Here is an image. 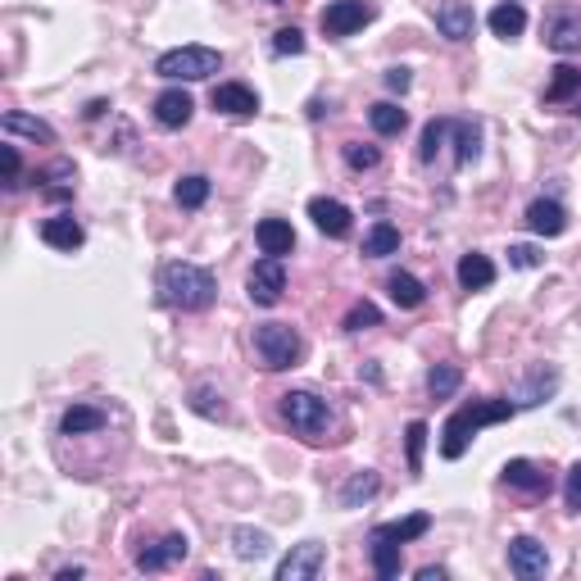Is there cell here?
Returning <instances> with one entry per match:
<instances>
[{
	"label": "cell",
	"mask_w": 581,
	"mask_h": 581,
	"mask_svg": "<svg viewBox=\"0 0 581 581\" xmlns=\"http://www.w3.org/2000/svg\"><path fill=\"white\" fill-rule=\"evenodd\" d=\"M218 296V282L209 268L200 264H187V259H173V264L159 268V300L173 309H182V314H200V309H209Z\"/></svg>",
	"instance_id": "cell-1"
},
{
	"label": "cell",
	"mask_w": 581,
	"mask_h": 581,
	"mask_svg": "<svg viewBox=\"0 0 581 581\" xmlns=\"http://www.w3.org/2000/svg\"><path fill=\"white\" fill-rule=\"evenodd\" d=\"M513 414H518V404H513V400H473V404H463V409H454V414L445 418V427H441V454H445V459H463V450L473 445V436L482 432V427L509 423Z\"/></svg>",
	"instance_id": "cell-2"
},
{
	"label": "cell",
	"mask_w": 581,
	"mask_h": 581,
	"mask_svg": "<svg viewBox=\"0 0 581 581\" xmlns=\"http://www.w3.org/2000/svg\"><path fill=\"white\" fill-rule=\"evenodd\" d=\"M277 409H282V423L309 445H318L327 436V427H332V404L314 391H286Z\"/></svg>",
	"instance_id": "cell-3"
},
{
	"label": "cell",
	"mask_w": 581,
	"mask_h": 581,
	"mask_svg": "<svg viewBox=\"0 0 581 581\" xmlns=\"http://www.w3.org/2000/svg\"><path fill=\"white\" fill-rule=\"evenodd\" d=\"M255 355L268 373H286L305 359V341H300L296 327L286 323H259L255 327Z\"/></svg>",
	"instance_id": "cell-4"
},
{
	"label": "cell",
	"mask_w": 581,
	"mask_h": 581,
	"mask_svg": "<svg viewBox=\"0 0 581 581\" xmlns=\"http://www.w3.org/2000/svg\"><path fill=\"white\" fill-rule=\"evenodd\" d=\"M223 69V55L214 46H178L155 60V73L168 82H205Z\"/></svg>",
	"instance_id": "cell-5"
},
{
	"label": "cell",
	"mask_w": 581,
	"mask_h": 581,
	"mask_svg": "<svg viewBox=\"0 0 581 581\" xmlns=\"http://www.w3.org/2000/svg\"><path fill=\"white\" fill-rule=\"evenodd\" d=\"M377 19V10H373V0H332L323 14H318V23H323V32L327 37H355L359 28H368V23Z\"/></svg>",
	"instance_id": "cell-6"
},
{
	"label": "cell",
	"mask_w": 581,
	"mask_h": 581,
	"mask_svg": "<svg viewBox=\"0 0 581 581\" xmlns=\"http://www.w3.org/2000/svg\"><path fill=\"white\" fill-rule=\"evenodd\" d=\"M545 46L554 55H577L581 50V10L577 5H554L545 14Z\"/></svg>",
	"instance_id": "cell-7"
},
{
	"label": "cell",
	"mask_w": 581,
	"mask_h": 581,
	"mask_svg": "<svg viewBox=\"0 0 581 581\" xmlns=\"http://www.w3.org/2000/svg\"><path fill=\"white\" fill-rule=\"evenodd\" d=\"M246 291H250V300H255L259 309H273L277 300H282V291H286V268H282V259H273V255H264L255 268H250V277H246Z\"/></svg>",
	"instance_id": "cell-8"
},
{
	"label": "cell",
	"mask_w": 581,
	"mask_h": 581,
	"mask_svg": "<svg viewBox=\"0 0 581 581\" xmlns=\"http://www.w3.org/2000/svg\"><path fill=\"white\" fill-rule=\"evenodd\" d=\"M504 486L518 491V495H532V500H545L550 486H554V477H550V468L536 463V459H509L504 463Z\"/></svg>",
	"instance_id": "cell-9"
},
{
	"label": "cell",
	"mask_w": 581,
	"mask_h": 581,
	"mask_svg": "<svg viewBox=\"0 0 581 581\" xmlns=\"http://www.w3.org/2000/svg\"><path fill=\"white\" fill-rule=\"evenodd\" d=\"M509 572L522 581H541L550 572V550L536 536H513L509 541Z\"/></svg>",
	"instance_id": "cell-10"
},
{
	"label": "cell",
	"mask_w": 581,
	"mask_h": 581,
	"mask_svg": "<svg viewBox=\"0 0 581 581\" xmlns=\"http://www.w3.org/2000/svg\"><path fill=\"white\" fill-rule=\"evenodd\" d=\"M323 568H327V545L305 541V545H296V550L277 563V581H314Z\"/></svg>",
	"instance_id": "cell-11"
},
{
	"label": "cell",
	"mask_w": 581,
	"mask_h": 581,
	"mask_svg": "<svg viewBox=\"0 0 581 581\" xmlns=\"http://www.w3.org/2000/svg\"><path fill=\"white\" fill-rule=\"evenodd\" d=\"M187 550H191L187 536L168 532V536H159V541H150L146 550H137V572H164V568L187 559Z\"/></svg>",
	"instance_id": "cell-12"
},
{
	"label": "cell",
	"mask_w": 581,
	"mask_h": 581,
	"mask_svg": "<svg viewBox=\"0 0 581 581\" xmlns=\"http://www.w3.org/2000/svg\"><path fill=\"white\" fill-rule=\"evenodd\" d=\"M309 218H314V227L323 232V237H332V241L350 237V227H355V214H350L341 200H332V196H314V200H309Z\"/></svg>",
	"instance_id": "cell-13"
},
{
	"label": "cell",
	"mask_w": 581,
	"mask_h": 581,
	"mask_svg": "<svg viewBox=\"0 0 581 581\" xmlns=\"http://www.w3.org/2000/svg\"><path fill=\"white\" fill-rule=\"evenodd\" d=\"M477 28V14L468 0H441L436 5V32H441L445 41H468Z\"/></svg>",
	"instance_id": "cell-14"
},
{
	"label": "cell",
	"mask_w": 581,
	"mask_h": 581,
	"mask_svg": "<svg viewBox=\"0 0 581 581\" xmlns=\"http://www.w3.org/2000/svg\"><path fill=\"white\" fill-rule=\"evenodd\" d=\"M191 114H196V100H191L182 87H168V91H159V96H155V123H159V128L178 132V128H187V123H191Z\"/></svg>",
	"instance_id": "cell-15"
},
{
	"label": "cell",
	"mask_w": 581,
	"mask_h": 581,
	"mask_svg": "<svg viewBox=\"0 0 581 581\" xmlns=\"http://www.w3.org/2000/svg\"><path fill=\"white\" fill-rule=\"evenodd\" d=\"M209 105H214L218 114H232V119H250V114H259V96L246 87V82H218L214 96H209Z\"/></svg>",
	"instance_id": "cell-16"
},
{
	"label": "cell",
	"mask_w": 581,
	"mask_h": 581,
	"mask_svg": "<svg viewBox=\"0 0 581 581\" xmlns=\"http://www.w3.org/2000/svg\"><path fill=\"white\" fill-rule=\"evenodd\" d=\"M554 391H559V373H554V368H545V364H536L532 373L522 377L518 391H513V404H518V409H532V404L550 400Z\"/></svg>",
	"instance_id": "cell-17"
},
{
	"label": "cell",
	"mask_w": 581,
	"mask_h": 581,
	"mask_svg": "<svg viewBox=\"0 0 581 581\" xmlns=\"http://www.w3.org/2000/svg\"><path fill=\"white\" fill-rule=\"evenodd\" d=\"M32 182L41 187L46 200H73V164L69 159H50V164H41L37 173H32Z\"/></svg>",
	"instance_id": "cell-18"
},
{
	"label": "cell",
	"mask_w": 581,
	"mask_h": 581,
	"mask_svg": "<svg viewBox=\"0 0 581 581\" xmlns=\"http://www.w3.org/2000/svg\"><path fill=\"white\" fill-rule=\"evenodd\" d=\"M527 227H532L536 237H563L568 232V209L559 205V200H532L527 205Z\"/></svg>",
	"instance_id": "cell-19"
},
{
	"label": "cell",
	"mask_w": 581,
	"mask_h": 581,
	"mask_svg": "<svg viewBox=\"0 0 581 581\" xmlns=\"http://www.w3.org/2000/svg\"><path fill=\"white\" fill-rule=\"evenodd\" d=\"M41 241L55 250H64V255H73V250H82V241H87V232H82V223L73 214H55L41 223Z\"/></svg>",
	"instance_id": "cell-20"
},
{
	"label": "cell",
	"mask_w": 581,
	"mask_h": 581,
	"mask_svg": "<svg viewBox=\"0 0 581 581\" xmlns=\"http://www.w3.org/2000/svg\"><path fill=\"white\" fill-rule=\"evenodd\" d=\"M255 241H259V250H264V255H273V259H282V255H291V250H296V232H291V223H286V218H264V223L255 227Z\"/></svg>",
	"instance_id": "cell-21"
},
{
	"label": "cell",
	"mask_w": 581,
	"mask_h": 581,
	"mask_svg": "<svg viewBox=\"0 0 581 581\" xmlns=\"http://www.w3.org/2000/svg\"><path fill=\"white\" fill-rule=\"evenodd\" d=\"M109 414L105 409H96V404H69L60 418V432L64 436H91V432H105Z\"/></svg>",
	"instance_id": "cell-22"
},
{
	"label": "cell",
	"mask_w": 581,
	"mask_h": 581,
	"mask_svg": "<svg viewBox=\"0 0 581 581\" xmlns=\"http://www.w3.org/2000/svg\"><path fill=\"white\" fill-rule=\"evenodd\" d=\"M432 532V513H409V518H395V522H382L373 527V536H386L395 545H409V541H423Z\"/></svg>",
	"instance_id": "cell-23"
},
{
	"label": "cell",
	"mask_w": 581,
	"mask_h": 581,
	"mask_svg": "<svg viewBox=\"0 0 581 581\" xmlns=\"http://www.w3.org/2000/svg\"><path fill=\"white\" fill-rule=\"evenodd\" d=\"M454 277H459L463 291H486V286H495V264L486 255H477V250H468L459 259V268H454Z\"/></svg>",
	"instance_id": "cell-24"
},
{
	"label": "cell",
	"mask_w": 581,
	"mask_h": 581,
	"mask_svg": "<svg viewBox=\"0 0 581 581\" xmlns=\"http://www.w3.org/2000/svg\"><path fill=\"white\" fill-rule=\"evenodd\" d=\"M232 554L246 563L268 559V554H273V536L259 532V527H232Z\"/></svg>",
	"instance_id": "cell-25"
},
{
	"label": "cell",
	"mask_w": 581,
	"mask_h": 581,
	"mask_svg": "<svg viewBox=\"0 0 581 581\" xmlns=\"http://www.w3.org/2000/svg\"><path fill=\"white\" fill-rule=\"evenodd\" d=\"M0 128L14 132V137H32V141H41V146H50V141H55V128H50L46 119H32V114H23V109H5Z\"/></svg>",
	"instance_id": "cell-26"
},
{
	"label": "cell",
	"mask_w": 581,
	"mask_h": 581,
	"mask_svg": "<svg viewBox=\"0 0 581 581\" xmlns=\"http://www.w3.org/2000/svg\"><path fill=\"white\" fill-rule=\"evenodd\" d=\"M377 491H382V477H377L373 468H359V473H350V482L341 486V504L345 509H364Z\"/></svg>",
	"instance_id": "cell-27"
},
{
	"label": "cell",
	"mask_w": 581,
	"mask_h": 581,
	"mask_svg": "<svg viewBox=\"0 0 581 581\" xmlns=\"http://www.w3.org/2000/svg\"><path fill=\"white\" fill-rule=\"evenodd\" d=\"M486 23H491L495 37L513 41V37H522V28H527V10H522L518 0H504V5H495V10L486 14Z\"/></svg>",
	"instance_id": "cell-28"
},
{
	"label": "cell",
	"mask_w": 581,
	"mask_h": 581,
	"mask_svg": "<svg viewBox=\"0 0 581 581\" xmlns=\"http://www.w3.org/2000/svg\"><path fill=\"white\" fill-rule=\"evenodd\" d=\"M368 559H373V572L382 581H391V577H400V545L395 541H386V536H368Z\"/></svg>",
	"instance_id": "cell-29"
},
{
	"label": "cell",
	"mask_w": 581,
	"mask_h": 581,
	"mask_svg": "<svg viewBox=\"0 0 581 581\" xmlns=\"http://www.w3.org/2000/svg\"><path fill=\"white\" fill-rule=\"evenodd\" d=\"M386 291H391V300H395L400 309H418V305L427 300V286L418 282L414 273H404V268H400V273L386 277Z\"/></svg>",
	"instance_id": "cell-30"
},
{
	"label": "cell",
	"mask_w": 581,
	"mask_h": 581,
	"mask_svg": "<svg viewBox=\"0 0 581 581\" xmlns=\"http://www.w3.org/2000/svg\"><path fill=\"white\" fill-rule=\"evenodd\" d=\"M477 155H482V128L468 119H454V164L468 168Z\"/></svg>",
	"instance_id": "cell-31"
},
{
	"label": "cell",
	"mask_w": 581,
	"mask_h": 581,
	"mask_svg": "<svg viewBox=\"0 0 581 581\" xmlns=\"http://www.w3.org/2000/svg\"><path fill=\"white\" fill-rule=\"evenodd\" d=\"M368 123H373L377 137H400V132L409 128V114H404L400 105H391V100H377V105L368 109Z\"/></svg>",
	"instance_id": "cell-32"
},
{
	"label": "cell",
	"mask_w": 581,
	"mask_h": 581,
	"mask_svg": "<svg viewBox=\"0 0 581 581\" xmlns=\"http://www.w3.org/2000/svg\"><path fill=\"white\" fill-rule=\"evenodd\" d=\"M400 250V227L395 223H373L368 227V237H364V255L368 259H386Z\"/></svg>",
	"instance_id": "cell-33"
},
{
	"label": "cell",
	"mask_w": 581,
	"mask_h": 581,
	"mask_svg": "<svg viewBox=\"0 0 581 581\" xmlns=\"http://www.w3.org/2000/svg\"><path fill=\"white\" fill-rule=\"evenodd\" d=\"M581 96V69H572V64H559L550 78V87H545V105H559V100H572Z\"/></svg>",
	"instance_id": "cell-34"
},
{
	"label": "cell",
	"mask_w": 581,
	"mask_h": 581,
	"mask_svg": "<svg viewBox=\"0 0 581 581\" xmlns=\"http://www.w3.org/2000/svg\"><path fill=\"white\" fill-rule=\"evenodd\" d=\"M459 386H463V368L459 364H436L432 373H427V395H432V400H450Z\"/></svg>",
	"instance_id": "cell-35"
},
{
	"label": "cell",
	"mask_w": 581,
	"mask_h": 581,
	"mask_svg": "<svg viewBox=\"0 0 581 581\" xmlns=\"http://www.w3.org/2000/svg\"><path fill=\"white\" fill-rule=\"evenodd\" d=\"M173 200H178L182 209H200L209 200V178L205 173H187V178L173 187Z\"/></svg>",
	"instance_id": "cell-36"
},
{
	"label": "cell",
	"mask_w": 581,
	"mask_h": 581,
	"mask_svg": "<svg viewBox=\"0 0 581 581\" xmlns=\"http://www.w3.org/2000/svg\"><path fill=\"white\" fill-rule=\"evenodd\" d=\"M423 450H427V423L414 418V423L404 427V454H409V473H423Z\"/></svg>",
	"instance_id": "cell-37"
},
{
	"label": "cell",
	"mask_w": 581,
	"mask_h": 581,
	"mask_svg": "<svg viewBox=\"0 0 581 581\" xmlns=\"http://www.w3.org/2000/svg\"><path fill=\"white\" fill-rule=\"evenodd\" d=\"M454 132V119H432L423 128V146H418V159H423V164H432L436 155H441V146H445V137H450Z\"/></svg>",
	"instance_id": "cell-38"
},
{
	"label": "cell",
	"mask_w": 581,
	"mask_h": 581,
	"mask_svg": "<svg viewBox=\"0 0 581 581\" xmlns=\"http://www.w3.org/2000/svg\"><path fill=\"white\" fill-rule=\"evenodd\" d=\"M341 155H345V164L355 168V173H368V168L382 164V150H377V146H364V141H345Z\"/></svg>",
	"instance_id": "cell-39"
},
{
	"label": "cell",
	"mask_w": 581,
	"mask_h": 581,
	"mask_svg": "<svg viewBox=\"0 0 581 581\" xmlns=\"http://www.w3.org/2000/svg\"><path fill=\"white\" fill-rule=\"evenodd\" d=\"M345 332H368V327H382V309L373 305V300H359V305H350V314H345Z\"/></svg>",
	"instance_id": "cell-40"
},
{
	"label": "cell",
	"mask_w": 581,
	"mask_h": 581,
	"mask_svg": "<svg viewBox=\"0 0 581 581\" xmlns=\"http://www.w3.org/2000/svg\"><path fill=\"white\" fill-rule=\"evenodd\" d=\"M191 409H196L200 418H227V404L214 386H196V391H191Z\"/></svg>",
	"instance_id": "cell-41"
},
{
	"label": "cell",
	"mask_w": 581,
	"mask_h": 581,
	"mask_svg": "<svg viewBox=\"0 0 581 581\" xmlns=\"http://www.w3.org/2000/svg\"><path fill=\"white\" fill-rule=\"evenodd\" d=\"M0 164H5V187H19V178H23V159H19V146H10V141H5V146H0Z\"/></svg>",
	"instance_id": "cell-42"
},
{
	"label": "cell",
	"mask_w": 581,
	"mask_h": 581,
	"mask_svg": "<svg viewBox=\"0 0 581 581\" xmlns=\"http://www.w3.org/2000/svg\"><path fill=\"white\" fill-rule=\"evenodd\" d=\"M305 50V32L300 28H282L273 37V55H300Z\"/></svg>",
	"instance_id": "cell-43"
},
{
	"label": "cell",
	"mask_w": 581,
	"mask_h": 581,
	"mask_svg": "<svg viewBox=\"0 0 581 581\" xmlns=\"http://www.w3.org/2000/svg\"><path fill=\"white\" fill-rule=\"evenodd\" d=\"M563 504H568L572 513H581V463H572L568 477H563Z\"/></svg>",
	"instance_id": "cell-44"
},
{
	"label": "cell",
	"mask_w": 581,
	"mask_h": 581,
	"mask_svg": "<svg viewBox=\"0 0 581 581\" xmlns=\"http://www.w3.org/2000/svg\"><path fill=\"white\" fill-rule=\"evenodd\" d=\"M509 264L513 268H536L541 264V250L536 246H509Z\"/></svg>",
	"instance_id": "cell-45"
},
{
	"label": "cell",
	"mask_w": 581,
	"mask_h": 581,
	"mask_svg": "<svg viewBox=\"0 0 581 581\" xmlns=\"http://www.w3.org/2000/svg\"><path fill=\"white\" fill-rule=\"evenodd\" d=\"M386 87H391V91H400V96H404V91H409V82H414V78H409V69H400V64H395V69H386Z\"/></svg>",
	"instance_id": "cell-46"
},
{
	"label": "cell",
	"mask_w": 581,
	"mask_h": 581,
	"mask_svg": "<svg viewBox=\"0 0 581 581\" xmlns=\"http://www.w3.org/2000/svg\"><path fill=\"white\" fill-rule=\"evenodd\" d=\"M82 572H87V568H78V563H73V568H60V572H55V577H60V581H78Z\"/></svg>",
	"instance_id": "cell-47"
},
{
	"label": "cell",
	"mask_w": 581,
	"mask_h": 581,
	"mask_svg": "<svg viewBox=\"0 0 581 581\" xmlns=\"http://www.w3.org/2000/svg\"><path fill=\"white\" fill-rule=\"evenodd\" d=\"M445 568H418V581H441Z\"/></svg>",
	"instance_id": "cell-48"
},
{
	"label": "cell",
	"mask_w": 581,
	"mask_h": 581,
	"mask_svg": "<svg viewBox=\"0 0 581 581\" xmlns=\"http://www.w3.org/2000/svg\"><path fill=\"white\" fill-rule=\"evenodd\" d=\"M577 119H581V96H577Z\"/></svg>",
	"instance_id": "cell-49"
},
{
	"label": "cell",
	"mask_w": 581,
	"mask_h": 581,
	"mask_svg": "<svg viewBox=\"0 0 581 581\" xmlns=\"http://www.w3.org/2000/svg\"><path fill=\"white\" fill-rule=\"evenodd\" d=\"M273 5H282V0H273Z\"/></svg>",
	"instance_id": "cell-50"
}]
</instances>
